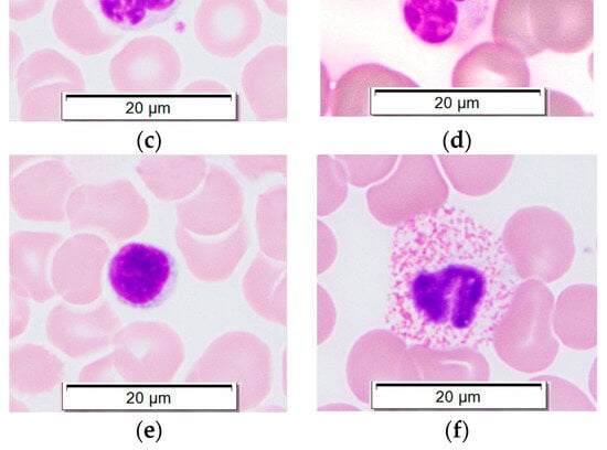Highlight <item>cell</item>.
Returning <instances> with one entry per match:
<instances>
[{"label": "cell", "mask_w": 607, "mask_h": 450, "mask_svg": "<svg viewBox=\"0 0 607 450\" xmlns=\"http://www.w3.org/2000/svg\"><path fill=\"white\" fill-rule=\"evenodd\" d=\"M286 50L283 45L264 49L246 65L243 86L252 109L265 119L286 117Z\"/></svg>", "instance_id": "9c48e42d"}, {"label": "cell", "mask_w": 607, "mask_h": 450, "mask_svg": "<svg viewBox=\"0 0 607 450\" xmlns=\"http://www.w3.org/2000/svg\"><path fill=\"white\" fill-rule=\"evenodd\" d=\"M171 271V260L166 251L141 243H129L111 258L108 278L121 300L145 307L161 296Z\"/></svg>", "instance_id": "277c9868"}, {"label": "cell", "mask_w": 607, "mask_h": 450, "mask_svg": "<svg viewBox=\"0 0 607 450\" xmlns=\"http://www.w3.org/2000/svg\"><path fill=\"white\" fill-rule=\"evenodd\" d=\"M529 1L497 0L491 23L493 42L522 58L545 51L532 33Z\"/></svg>", "instance_id": "8fae6325"}, {"label": "cell", "mask_w": 607, "mask_h": 450, "mask_svg": "<svg viewBox=\"0 0 607 450\" xmlns=\"http://www.w3.org/2000/svg\"><path fill=\"white\" fill-rule=\"evenodd\" d=\"M409 32L430 46H455L469 41L484 23L489 0H402Z\"/></svg>", "instance_id": "3957f363"}, {"label": "cell", "mask_w": 607, "mask_h": 450, "mask_svg": "<svg viewBox=\"0 0 607 450\" xmlns=\"http://www.w3.org/2000/svg\"><path fill=\"white\" fill-rule=\"evenodd\" d=\"M178 0H97L106 19L125 26H137L148 13H161L173 8Z\"/></svg>", "instance_id": "7c38bea8"}, {"label": "cell", "mask_w": 607, "mask_h": 450, "mask_svg": "<svg viewBox=\"0 0 607 450\" xmlns=\"http://www.w3.org/2000/svg\"><path fill=\"white\" fill-rule=\"evenodd\" d=\"M345 169L349 182L366 186L386 176L394 168L398 156H337Z\"/></svg>", "instance_id": "4fadbf2b"}, {"label": "cell", "mask_w": 607, "mask_h": 450, "mask_svg": "<svg viewBox=\"0 0 607 450\" xmlns=\"http://www.w3.org/2000/svg\"><path fill=\"white\" fill-rule=\"evenodd\" d=\"M545 107L550 116H586L575 99L555 90H546Z\"/></svg>", "instance_id": "5bb4252c"}, {"label": "cell", "mask_w": 607, "mask_h": 450, "mask_svg": "<svg viewBox=\"0 0 607 450\" xmlns=\"http://www.w3.org/2000/svg\"><path fill=\"white\" fill-rule=\"evenodd\" d=\"M266 6L275 13L285 15L287 12L286 0H264Z\"/></svg>", "instance_id": "2e32d148"}, {"label": "cell", "mask_w": 607, "mask_h": 450, "mask_svg": "<svg viewBox=\"0 0 607 450\" xmlns=\"http://www.w3.org/2000/svg\"><path fill=\"white\" fill-rule=\"evenodd\" d=\"M520 280L501 237L445 204L396 226L384 323L411 346L479 349Z\"/></svg>", "instance_id": "6da1fadb"}, {"label": "cell", "mask_w": 607, "mask_h": 450, "mask_svg": "<svg viewBox=\"0 0 607 450\" xmlns=\"http://www.w3.org/2000/svg\"><path fill=\"white\" fill-rule=\"evenodd\" d=\"M448 196V184L432 154L402 156L395 171L366 192L371 213L395 226L445 205Z\"/></svg>", "instance_id": "7a4b0ae2"}, {"label": "cell", "mask_w": 607, "mask_h": 450, "mask_svg": "<svg viewBox=\"0 0 607 450\" xmlns=\"http://www.w3.org/2000/svg\"><path fill=\"white\" fill-rule=\"evenodd\" d=\"M262 17L254 0H203L195 14V32L213 54L234 56L260 33Z\"/></svg>", "instance_id": "8992f818"}, {"label": "cell", "mask_w": 607, "mask_h": 450, "mask_svg": "<svg viewBox=\"0 0 607 450\" xmlns=\"http://www.w3.org/2000/svg\"><path fill=\"white\" fill-rule=\"evenodd\" d=\"M437 158L452 188L468 196H482L496 190L514 162L513 154H438Z\"/></svg>", "instance_id": "30bf717a"}, {"label": "cell", "mask_w": 607, "mask_h": 450, "mask_svg": "<svg viewBox=\"0 0 607 450\" xmlns=\"http://www.w3.org/2000/svg\"><path fill=\"white\" fill-rule=\"evenodd\" d=\"M532 33L544 50L576 54L594 39V0H530Z\"/></svg>", "instance_id": "5b68a950"}, {"label": "cell", "mask_w": 607, "mask_h": 450, "mask_svg": "<svg viewBox=\"0 0 607 450\" xmlns=\"http://www.w3.org/2000/svg\"><path fill=\"white\" fill-rule=\"evenodd\" d=\"M44 2L45 0H11V15L13 13L14 17L17 11H21L31 17L41 11Z\"/></svg>", "instance_id": "9a60e30c"}, {"label": "cell", "mask_w": 607, "mask_h": 450, "mask_svg": "<svg viewBox=\"0 0 607 450\" xmlns=\"http://www.w3.org/2000/svg\"><path fill=\"white\" fill-rule=\"evenodd\" d=\"M531 74L522 58L494 42H482L465 53L454 66L455 88H526Z\"/></svg>", "instance_id": "52a82bcc"}, {"label": "cell", "mask_w": 607, "mask_h": 450, "mask_svg": "<svg viewBox=\"0 0 607 450\" xmlns=\"http://www.w3.org/2000/svg\"><path fill=\"white\" fill-rule=\"evenodd\" d=\"M407 75L377 63L356 65L337 81L328 111L333 117H361L370 114L372 88H417Z\"/></svg>", "instance_id": "ba28073f"}]
</instances>
